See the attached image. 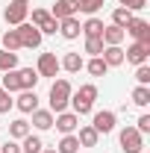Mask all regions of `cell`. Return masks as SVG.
Wrapping results in <instances>:
<instances>
[{
    "instance_id": "6da1fadb",
    "label": "cell",
    "mask_w": 150,
    "mask_h": 153,
    "mask_svg": "<svg viewBox=\"0 0 150 153\" xmlns=\"http://www.w3.org/2000/svg\"><path fill=\"white\" fill-rule=\"evenodd\" d=\"M71 82L68 79H56L53 85H50V112L59 115V112H65L68 109V103H71Z\"/></svg>"
},
{
    "instance_id": "7a4b0ae2",
    "label": "cell",
    "mask_w": 150,
    "mask_h": 153,
    "mask_svg": "<svg viewBox=\"0 0 150 153\" xmlns=\"http://www.w3.org/2000/svg\"><path fill=\"white\" fill-rule=\"evenodd\" d=\"M97 100V85H79V91L71 94V106H74V115H88Z\"/></svg>"
},
{
    "instance_id": "3957f363",
    "label": "cell",
    "mask_w": 150,
    "mask_h": 153,
    "mask_svg": "<svg viewBox=\"0 0 150 153\" xmlns=\"http://www.w3.org/2000/svg\"><path fill=\"white\" fill-rule=\"evenodd\" d=\"M118 141H121V150L124 153H144V135L138 133L135 127H124L121 135H118Z\"/></svg>"
},
{
    "instance_id": "277c9868",
    "label": "cell",
    "mask_w": 150,
    "mask_h": 153,
    "mask_svg": "<svg viewBox=\"0 0 150 153\" xmlns=\"http://www.w3.org/2000/svg\"><path fill=\"white\" fill-rule=\"evenodd\" d=\"M15 33H18V38H21V47H30V50H36V47H41V30H38L36 24H18L15 27Z\"/></svg>"
},
{
    "instance_id": "5b68a950",
    "label": "cell",
    "mask_w": 150,
    "mask_h": 153,
    "mask_svg": "<svg viewBox=\"0 0 150 153\" xmlns=\"http://www.w3.org/2000/svg\"><path fill=\"white\" fill-rule=\"evenodd\" d=\"M53 127H56L62 135H71L79 127V115H74V112H59V115H53Z\"/></svg>"
},
{
    "instance_id": "8992f818",
    "label": "cell",
    "mask_w": 150,
    "mask_h": 153,
    "mask_svg": "<svg viewBox=\"0 0 150 153\" xmlns=\"http://www.w3.org/2000/svg\"><path fill=\"white\" fill-rule=\"evenodd\" d=\"M147 56H150V44H141V41H135L124 50V59L132 65H147Z\"/></svg>"
},
{
    "instance_id": "52a82bcc",
    "label": "cell",
    "mask_w": 150,
    "mask_h": 153,
    "mask_svg": "<svg viewBox=\"0 0 150 153\" xmlns=\"http://www.w3.org/2000/svg\"><path fill=\"white\" fill-rule=\"evenodd\" d=\"M124 33H130V36L135 38V41H141V44H150V24L141 21V18H132Z\"/></svg>"
},
{
    "instance_id": "ba28073f",
    "label": "cell",
    "mask_w": 150,
    "mask_h": 153,
    "mask_svg": "<svg viewBox=\"0 0 150 153\" xmlns=\"http://www.w3.org/2000/svg\"><path fill=\"white\" fill-rule=\"evenodd\" d=\"M3 15H6V24L18 27V24H24V21H27V15H30V6H27V3H15V0H12V3L6 6V12H3Z\"/></svg>"
},
{
    "instance_id": "9c48e42d",
    "label": "cell",
    "mask_w": 150,
    "mask_h": 153,
    "mask_svg": "<svg viewBox=\"0 0 150 153\" xmlns=\"http://www.w3.org/2000/svg\"><path fill=\"white\" fill-rule=\"evenodd\" d=\"M115 121H118V118H115V112H109V109H103V112H94V118H91V127L94 130H97V133H112L115 130Z\"/></svg>"
},
{
    "instance_id": "30bf717a",
    "label": "cell",
    "mask_w": 150,
    "mask_h": 153,
    "mask_svg": "<svg viewBox=\"0 0 150 153\" xmlns=\"http://www.w3.org/2000/svg\"><path fill=\"white\" fill-rule=\"evenodd\" d=\"M36 71H38V76H56L59 74V59H56V53H41V56H38Z\"/></svg>"
},
{
    "instance_id": "8fae6325",
    "label": "cell",
    "mask_w": 150,
    "mask_h": 153,
    "mask_svg": "<svg viewBox=\"0 0 150 153\" xmlns=\"http://www.w3.org/2000/svg\"><path fill=\"white\" fill-rule=\"evenodd\" d=\"M76 12H79V3L76 0H56V6H53V18L56 21H65V18H76Z\"/></svg>"
},
{
    "instance_id": "7c38bea8",
    "label": "cell",
    "mask_w": 150,
    "mask_h": 153,
    "mask_svg": "<svg viewBox=\"0 0 150 153\" xmlns=\"http://www.w3.org/2000/svg\"><path fill=\"white\" fill-rule=\"evenodd\" d=\"M38 71L36 68H21L18 71V82H21V91H36V85H38Z\"/></svg>"
},
{
    "instance_id": "4fadbf2b",
    "label": "cell",
    "mask_w": 150,
    "mask_h": 153,
    "mask_svg": "<svg viewBox=\"0 0 150 153\" xmlns=\"http://www.w3.org/2000/svg\"><path fill=\"white\" fill-rule=\"evenodd\" d=\"M103 44L106 47H121V41L127 38V33L121 30V27H115V24H109V27H103Z\"/></svg>"
},
{
    "instance_id": "5bb4252c",
    "label": "cell",
    "mask_w": 150,
    "mask_h": 153,
    "mask_svg": "<svg viewBox=\"0 0 150 153\" xmlns=\"http://www.w3.org/2000/svg\"><path fill=\"white\" fill-rule=\"evenodd\" d=\"M59 33H62V38L74 41V38L82 33V24H79L76 18H65V21H59Z\"/></svg>"
},
{
    "instance_id": "9a60e30c",
    "label": "cell",
    "mask_w": 150,
    "mask_h": 153,
    "mask_svg": "<svg viewBox=\"0 0 150 153\" xmlns=\"http://www.w3.org/2000/svg\"><path fill=\"white\" fill-rule=\"evenodd\" d=\"M15 106H18L21 112H27V115L36 112V109H38V94H36V91H21V97L15 100Z\"/></svg>"
},
{
    "instance_id": "2e32d148",
    "label": "cell",
    "mask_w": 150,
    "mask_h": 153,
    "mask_svg": "<svg viewBox=\"0 0 150 153\" xmlns=\"http://www.w3.org/2000/svg\"><path fill=\"white\" fill-rule=\"evenodd\" d=\"M76 141H79V147H94V144L100 141V133L94 130L91 124H88V127H79V135H76Z\"/></svg>"
},
{
    "instance_id": "e0dca14e",
    "label": "cell",
    "mask_w": 150,
    "mask_h": 153,
    "mask_svg": "<svg viewBox=\"0 0 150 153\" xmlns=\"http://www.w3.org/2000/svg\"><path fill=\"white\" fill-rule=\"evenodd\" d=\"M59 68H65L68 74H76V71H82V68H85V62H82L79 53H65V59L59 62Z\"/></svg>"
},
{
    "instance_id": "ac0fdd59",
    "label": "cell",
    "mask_w": 150,
    "mask_h": 153,
    "mask_svg": "<svg viewBox=\"0 0 150 153\" xmlns=\"http://www.w3.org/2000/svg\"><path fill=\"white\" fill-rule=\"evenodd\" d=\"M33 127L36 130H50L53 127V112L50 109H36L33 112Z\"/></svg>"
},
{
    "instance_id": "d6986e66",
    "label": "cell",
    "mask_w": 150,
    "mask_h": 153,
    "mask_svg": "<svg viewBox=\"0 0 150 153\" xmlns=\"http://www.w3.org/2000/svg\"><path fill=\"white\" fill-rule=\"evenodd\" d=\"M100 59H103L109 68H115V65H124V50H121V47H103Z\"/></svg>"
},
{
    "instance_id": "ffe728a7",
    "label": "cell",
    "mask_w": 150,
    "mask_h": 153,
    "mask_svg": "<svg viewBox=\"0 0 150 153\" xmlns=\"http://www.w3.org/2000/svg\"><path fill=\"white\" fill-rule=\"evenodd\" d=\"M27 135H30V124H27L24 118H18V121H12V124H9V138L21 141V138H27Z\"/></svg>"
},
{
    "instance_id": "44dd1931",
    "label": "cell",
    "mask_w": 150,
    "mask_h": 153,
    "mask_svg": "<svg viewBox=\"0 0 150 153\" xmlns=\"http://www.w3.org/2000/svg\"><path fill=\"white\" fill-rule=\"evenodd\" d=\"M82 36L85 38H100L103 36V21L100 18H88L85 24H82Z\"/></svg>"
},
{
    "instance_id": "7402d4cb",
    "label": "cell",
    "mask_w": 150,
    "mask_h": 153,
    "mask_svg": "<svg viewBox=\"0 0 150 153\" xmlns=\"http://www.w3.org/2000/svg\"><path fill=\"white\" fill-rule=\"evenodd\" d=\"M132 18H135V15H132L130 9H124V6H118V9L112 12V24H115V27H121V30H127V24H130Z\"/></svg>"
},
{
    "instance_id": "603a6c76",
    "label": "cell",
    "mask_w": 150,
    "mask_h": 153,
    "mask_svg": "<svg viewBox=\"0 0 150 153\" xmlns=\"http://www.w3.org/2000/svg\"><path fill=\"white\" fill-rule=\"evenodd\" d=\"M21 141H24V144H21V153H41L44 150V144H41V138H38V135H27V138H21Z\"/></svg>"
},
{
    "instance_id": "cb8c5ba5",
    "label": "cell",
    "mask_w": 150,
    "mask_h": 153,
    "mask_svg": "<svg viewBox=\"0 0 150 153\" xmlns=\"http://www.w3.org/2000/svg\"><path fill=\"white\" fill-rule=\"evenodd\" d=\"M3 50H9V53H18L21 50V38L15 30H6L3 33Z\"/></svg>"
},
{
    "instance_id": "d4e9b609",
    "label": "cell",
    "mask_w": 150,
    "mask_h": 153,
    "mask_svg": "<svg viewBox=\"0 0 150 153\" xmlns=\"http://www.w3.org/2000/svg\"><path fill=\"white\" fill-rule=\"evenodd\" d=\"M79 150V141H76V135L71 133V135H62V141H59V147H56V153H76Z\"/></svg>"
},
{
    "instance_id": "484cf974",
    "label": "cell",
    "mask_w": 150,
    "mask_h": 153,
    "mask_svg": "<svg viewBox=\"0 0 150 153\" xmlns=\"http://www.w3.org/2000/svg\"><path fill=\"white\" fill-rule=\"evenodd\" d=\"M0 88H6L9 94L12 91H21V82H18V71H3V85Z\"/></svg>"
},
{
    "instance_id": "4316f807",
    "label": "cell",
    "mask_w": 150,
    "mask_h": 153,
    "mask_svg": "<svg viewBox=\"0 0 150 153\" xmlns=\"http://www.w3.org/2000/svg\"><path fill=\"white\" fill-rule=\"evenodd\" d=\"M132 103L135 106H147L150 103V85H135L132 88Z\"/></svg>"
},
{
    "instance_id": "83f0119b",
    "label": "cell",
    "mask_w": 150,
    "mask_h": 153,
    "mask_svg": "<svg viewBox=\"0 0 150 153\" xmlns=\"http://www.w3.org/2000/svg\"><path fill=\"white\" fill-rule=\"evenodd\" d=\"M85 68H88V74H91V76H106V71H109V65H106L100 56H91V62H88Z\"/></svg>"
},
{
    "instance_id": "f1b7e54d",
    "label": "cell",
    "mask_w": 150,
    "mask_h": 153,
    "mask_svg": "<svg viewBox=\"0 0 150 153\" xmlns=\"http://www.w3.org/2000/svg\"><path fill=\"white\" fill-rule=\"evenodd\" d=\"M15 68H18V53L0 50V71H15Z\"/></svg>"
},
{
    "instance_id": "f546056e",
    "label": "cell",
    "mask_w": 150,
    "mask_h": 153,
    "mask_svg": "<svg viewBox=\"0 0 150 153\" xmlns=\"http://www.w3.org/2000/svg\"><path fill=\"white\" fill-rule=\"evenodd\" d=\"M76 3H79V12H85V15H91V18L106 6L103 0H76Z\"/></svg>"
},
{
    "instance_id": "4dcf8cb0",
    "label": "cell",
    "mask_w": 150,
    "mask_h": 153,
    "mask_svg": "<svg viewBox=\"0 0 150 153\" xmlns=\"http://www.w3.org/2000/svg\"><path fill=\"white\" fill-rule=\"evenodd\" d=\"M103 47H106L103 38H85V53H88V56H100Z\"/></svg>"
},
{
    "instance_id": "1f68e13d",
    "label": "cell",
    "mask_w": 150,
    "mask_h": 153,
    "mask_svg": "<svg viewBox=\"0 0 150 153\" xmlns=\"http://www.w3.org/2000/svg\"><path fill=\"white\" fill-rule=\"evenodd\" d=\"M38 30H41V36H53V33L59 30V21L53 18V15H47V18L38 24Z\"/></svg>"
},
{
    "instance_id": "d6a6232c",
    "label": "cell",
    "mask_w": 150,
    "mask_h": 153,
    "mask_svg": "<svg viewBox=\"0 0 150 153\" xmlns=\"http://www.w3.org/2000/svg\"><path fill=\"white\" fill-rule=\"evenodd\" d=\"M15 106V100H12V94L6 91V88H0V112H9Z\"/></svg>"
},
{
    "instance_id": "836d02e7",
    "label": "cell",
    "mask_w": 150,
    "mask_h": 153,
    "mask_svg": "<svg viewBox=\"0 0 150 153\" xmlns=\"http://www.w3.org/2000/svg\"><path fill=\"white\" fill-rule=\"evenodd\" d=\"M135 79H138V85H150V68H147V65H138Z\"/></svg>"
},
{
    "instance_id": "e575fe53",
    "label": "cell",
    "mask_w": 150,
    "mask_h": 153,
    "mask_svg": "<svg viewBox=\"0 0 150 153\" xmlns=\"http://www.w3.org/2000/svg\"><path fill=\"white\" fill-rule=\"evenodd\" d=\"M124 9H130V12H138V9H144L147 6V0H118Z\"/></svg>"
},
{
    "instance_id": "d590c367",
    "label": "cell",
    "mask_w": 150,
    "mask_h": 153,
    "mask_svg": "<svg viewBox=\"0 0 150 153\" xmlns=\"http://www.w3.org/2000/svg\"><path fill=\"white\" fill-rule=\"evenodd\" d=\"M135 130H138L141 135H144V133H150V115H141V118H138V124H135Z\"/></svg>"
},
{
    "instance_id": "8d00e7d4",
    "label": "cell",
    "mask_w": 150,
    "mask_h": 153,
    "mask_svg": "<svg viewBox=\"0 0 150 153\" xmlns=\"http://www.w3.org/2000/svg\"><path fill=\"white\" fill-rule=\"evenodd\" d=\"M0 153H21V144L15 141V138H9V141L0 147Z\"/></svg>"
},
{
    "instance_id": "74e56055",
    "label": "cell",
    "mask_w": 150,
    "mask_h": 153,
    "mask_svg": "<svg viewBox=\"0 0 150 153\" xmlns=\"http://www.w3.org/2000/svg\"><path fill=\"white\" fill-rule=\"evenodd\" d=\"M47 15H50L47 9H33V24H36V27H38V24H41V21L47 18Z\"/></svg>"
},
{
    "instance_id": "f35d334b",
    "label": "cell",
    "mask_w": 150,
    "mask_h": 153,
    "mask_svg": "<svg viewBox=\"0 0 150 153\" xmlns=\"http://www.w3.org/2000/svg\"><path fill=\"white\" fill-rule=\"evenodd\" d=\"M41 153H56V147H53V150H41Z\"/></svg>"
},
{
    "instance_id": "ab89813d",
    "label": "cell",
    "mask_w": 150,
    "mask_h": 153,
    "mask_svg": "<svg viewBox=\"0 0 150 153\" xmlns=\"http://www.w3.org/2000/svg\"><path fill=\"white\" fill-rule=\"evenodd\" d=\"M15 3H30V0H15Z\"/></svg>"
}]
</instances>
